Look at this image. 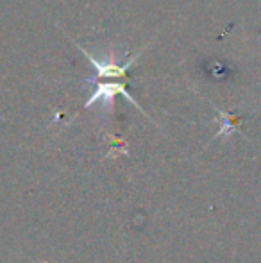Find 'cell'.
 I'll return each mask as SVG.
<instances>
[{"mask_svg":"<svg viewBox=\"0 0 261 263\" xmlns=\"http://www.w3.org/2000/svg\"><path fill=\"white\" fill-rule=\"evenodd\" d=\"M84 54H86V58L91 61V65L97 68V72H98V77H124L126 76V72H127V68L132 65V61L134 59H131V61H127L126 65H116V63H113V61H108V59H98V58H95V55H91V54H88L86 50H83Z\"/></svg>","mask_w":261,"mask_h":263,"instance_id":"cell-1","label":"cell"},{"mask_svg":"<svg viewBox=\"0 0 261 263\" xmlns=\"http://www.w3.org/2000/svg\"><path fill=\"white\" fill-rule=\"evenodd\" d=\"M115 93H124L127 99H129L131 102H134V99L131 97V93L126 90V88L122 86V84H116V83H102L97 86V91H95L93 95H91V99L86 102V106H91L95 104L97 101H104V102H111L113 95ZM136 104V102H134Z\"/></svg>","mask_w":261,"mask_h":263,"instance_id":"cell-2","label":"cell"}]
</instances>
